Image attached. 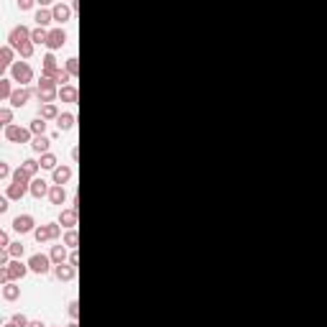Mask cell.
<instances>
[{
    "mask_svg": "<svg viewBox=\"0 0 327 327\" xmlns=\"http://www.w3.org/2000/svg\"><path fill=\"white\" fill-rule=\"evenodd\" d=\"M36 97L41 105H51L56 97H59V87L51 77H38L36 82Z\"/></svg>",
    "mask_w": 327,
    "mask_h": 327,
    "instance_id": "obj_1",
    "label": "cell"
},
{
    "mask_svg": "<svg viewBox=\"0 0 327 327\" xmlns=\"http://www.w3.org/2000/svg\"><path fill=\"white\" fill-rule=\"evenodd\" d=\"M33 238H36V243H49V241H59L61 238V225L59 223H43L33 230Z\"/></svg>",
    "mask_w": 327,
    "mask_h": 327,
    "instance_id": "obj_2",
    "label": "cell"
},
{
    "mask_svg": "<svg viewBox=\"0 0 327 327\" xmlns=\"http://www.w3.org/2000/svg\"><path fill=\"white\" fill-rule=\"evenodd\" d=\"M10 74H13V82H18L20 87H28L33 82V69L28 61H15L10 67Z\"/></svg>",
    "mask_w": 327,
    "mask_h": 327,
    "instance_id": "obj_3",
    "label": "cell"
},
{
    "mask_svg": "<svg viewBox=\"0 0 327 327\" xmlns=\"http://www.w3.org/2000/svg\"><path fill=\"white\" fill-rule=\"evenodd\" d=\"M3 136H5V141H10V143H31L33 141V133L28 128H20V125H8V128H3Z\"/></svg>",
    "mask_w": 327,
    "mask_h": 327,
    "instance_id": "obj_4",
    "label": "cell"
},
{
    "mask_svg": "<svg viewBox=\"0 0 327 327\" xmlns=\"http://www.w3.org/2000/svg\"><path fill=\"white\" fill-rule=\"evenodd\" d=\"M31 41V28L28 26H23V23H18V26H13L10 28V33H8V46H13L15 51L23 46V43H28Z\"/></svg>",
    "mask_w": 327,
    "mask_h": 327,
    "instance_id": "obj_5",
    "label": "cell"
},
{
    "mask_svg": "<svg viewBox=\"0 0 327 327\" xmlns=\"http://www.w3.org/2000/svg\"><path fill=\"white\" fill-rule=\"evenodd\" d=\"M28 269H31V274L43 276V274L54 271V264H51V258H49V256H43V253H33V256L28 258Z\"/></svg>",
    "mask_w": 327,
    "mask_h": 327,
    "instance_id": "obj_6",
    "label": "cell"
},
{
    "mask_svg": "<svg viewBox=\"0 0 327 327\" xmlns=\"http://www.w3.org/2000/svg\"><path fill=\"white\" fill-rule=\"evenodd\" d=\"M0 271H5L10 281H23V279L28 276L31 269H28V264H23L20 258H15V261H10V266H8V269H0Z\"/></svg>",
    "mask_w": 327,
    "mask_h": 327,
    "instance_id": "obj_7",
    "label": "cell"
},
{
    "mask_svg": "<svg viewBox=\"0 0 327 327\" xmlns=\"http://www.w3.org/2000/svg\"><path fill=\"white\" fill-rule=\"evenodd\" d=\"M38 225H36V220H33V215H18L15 220H13V230L18 233V235H26V233H33Z\"/></svg>",
    "mask_w": 327,
    "mask_h": 327,
    "instance_id": "obj_8",
    "label": "cell"
},
{
    "mask_svg": "<svg viewBox=\"0 0 327 327\" xmlns=\"http://www.w3.org/2000/svg\"><path fill=\"white\" fill-rule=\"evenodd\" d=\"M64 43H67V31H64L61 26H56V28H49V38H46V46H49V51H56V49H61Z\"/></svg>",
    "mask_w": 327,
    "mask_h": 327,
    "instance_id": "obj_9",
    "label": "cell"
},
{
    "mask_svg": "<svg viewBox=\"0 0 327 327\" xmlns=\"http://www.w3.org/2000/svg\"><path fill=\"white\" fill-rule=\"evenodd\" d=\"M36 95V90H31V87H15V92H13V97L8 100L13 107H23L31 97Z\"/></svg>",
    "mask_w": 327,
    "mask_h": 327,
    "instance_id": "obj_10",
    "label": "cell"
},
{
    "mask_svg": "<svg viewBox=\"0 0 327 327\" xmlns=\"http://www.w3.org/2000/svg\"><path fill=\"white\" fill-rule=\"evenodd\" d=\"M49 192H51V184H49L46 179L36 177V179L31 182V197H36V200H43V197H49Z\"/></svg>",
    "mask_w": 327,
    "mask_h": 327,
    "instance_id": "obj_11",
    "label": "cell"
},
{
    "mask_svg": "<svg viewBox=\"0 0 327 327\" xmlns=\"http://www.w3.org/2000/svg\"><path fill=\"white\" fill-rule=\"evenodd\" d=\"M59 69H61V67L56 64V56H54L51 51H49L46 56L41 59V77H54Z\"/></svg>",
    "mask_w": 327,
    "mask_h": 327,
    "instance_id": "obj_12",
    "label": "cell"
},
{
    "mask_svg": "<svg viewBox=\"0 0 327 327\" xmlns=\"http://www.w3.org/2000/svg\"><path fill=\"white\" fill-rule=\"evenodd\" d=\"M26 194H31V184H15V182H10L8 189H5V197L8 200H23Z\"/></svg>",
    "mask_w": 327,
    "mask_h": 327,
    "instance_id": "obj_13",
    "label": "cell"
},
{
    "mask_svg": "<svg viewBox=\"0 0 327 327\" xmlns=\"http://www.w3.org/2000/svg\"><path fill=\"white\" fill-rule=\"evenodd\" d=\"M72 166H67V164H61V166H56L54 171H51V179H54V184H59V187H64L69 179H72Z\"/></svg>",
    "mask_w": 327,
    "mask_h": 327,
    "instance_id": "obj_14",
    "label": "cell"
},
{
    "mask_svg": "<svg viewBox=\"0 0 327 327\" xmlns=\"http://www.w3.org/2000/svg\"><path fill=\"white\" fill-rule=\"evenodd\" d=\"M77 207H67V210H61V215H59V225L61 228H69V230H74L77 228Z\"/></svg>",
    "mask_w": 327,
    "mask_h": 327,
    "instance_id": "obj_15",
    "label": "cell"
},
{
    "mask_svg": "<svg viewBox=\"0 0 327 327\" xmlns=\"http://www.w3.org/2000/svg\"><path fill=\"white\" fill-rule=\"evenodd\" d=\"M51 13H54L56 23H67L74 10H72V5H67V3H56V5H51Z\"/></svg>",
    "mask_w": 327,
    "mask_h": 327,
    "instance_id": "obj_16",
    "label": "cell"
},
{
    "mask_svg": "<svg viewBox=\"0 0 327 327\" xmlns=\"http://www.w3.org/2000/svg\"><path fill=\"white\" fill-rule=\"evenodd\" d=\"M49 258H51V264L54 266H59V264H69V248L67 246H54L51 248V253H49Z\"/></svg>",
    "mask_w": 327,
    "mask_h": 327,
    "instance_id": "obj_17",
    "label": "cell"
},
{
    "mask_svg": "<svg viewBox=\"0 0 327 327\" xmlns=\"http://www.w3.org/2000/svg\"><path fill=\"white\" fill-rule=\"evenodd\" d=\"M31 151H36V154H51V138L49 136H33L31 141Z\"/></svg>",
    "mask_w": 327,
    "mask_h": 327,
    "instance_id": "obj_18",
    "label": "cell"
},
{
    "mask_svg": "<svg viewBox=\"0 0 327 327\" xmlns=\"http://www.w3.org/2000/svg\"><path fill=\"white\" fill-rule=\"evenodd\" d=\"M54 276L59 281H72V279H77V269L72 264H59V266H54Z\"/></svg>",
    "mask_w": 327,
    "mask_h": 327,
    "instance_id": "obj_19",
    "label": "cell"
},
{
    "mask_svg": "<svg viewBox=\"0 0 327 327\" xmlns=\"http://www.w3.org/2000/svg\"><path fill=\"white\" fill-rule=\"evenodd\" d=\"M33 20H36V26L49 28V26L54 23V13H51V8H38L36 15H33Z\"/></svg>",
    "mask_w": 327,
    "mask_h": 327,
    "instance_id": "obj_20",
    "label": "cell"
},
{
    "mask_svg": "<svg viewBox=\"0 0 327 327\" xmlns=\"http://www.w3.org/2000/svg\"><path fill=\"white\" fill-rule=\"evenodd\" d=\"M59 100H61V102H69V105H77V102H79V92H77V87H74V84L61 87V90H59Z\"/></svg>",
    "mask_w": 327,
    "mask_h": 327,
    "instance_id": "obj_21",
    "label": "cell"
},
{
    "mask_svg": "<svg viewBox=\"0 0 327 327\" xmlns=\"http://www.w3.org/2000/svg\"><path fill=\"white\" fill-rule=\"evenodd\" d=\"M0 294H3L5 302H18V299H20V287L15 284V281H10V284H3Z\"/></svg>",
    "mask_w": 327,
    "mask_h": 327,
    "instance_id": "obj_22",
    "label": "cell"
},
{
    "mask_svg": "<svg viewBox=\"0 0 327 327\" xmlns=\"http://www.w3.org/2000/svg\"><path fill=\"white\" fill-rule=\"evenodd\" d=\"M49 202L61 207L64 202H67V189H64V187H59V184H51V192H49Z\"/></svg>",
    "mask_w": 327,
    "mask_h": 327,
    "instance_id": "obj_23",
    "label": "cell"
},
{
    "mask_svg": "<svg viewBox=\"0 0 327 327\" xmlns=\"http://www.w3.org/2000/svg\"><path fill=\"white\" fill-rule=\"evenodd\" d=\"M61 113H59V107H56V102H51V105H41L38 107V118H43V120H56Z\"/></svg>",
    "mask_w": 327,
    "mask_h": 327,
    "instance_id": "obj_24",
    "label": "cell"
},
{
    "mask_svg": "<svg viewBox=\"0 0 327 327\" xmlns=\"http://www.w3.org/2000/svg\"><path fill=\"white\" fill-rule=\"evenodd\" d=\"M13 56H15V49L5 43V46L0 49V67H5V69H8V67H13V64H15V61H13Z\"/></svg>",
    "mask_w": 327,
    "mask_h": 327,
    "instance_id": "obj_25",
    "label": "cell"
},
{
    "mask_svg": "<svg viewBox=\"0 0 327 327\" xmlns=\"http://www.w3.org/2000/svg\"><path fill=\"white\" fill-rule=\"evenodd\" d=\"M74 123H77V118H74V113H61V115L56 118V125H59V133H61V130H72V128H74Z\"/></svg>",
    "mask_w": 327,
    "mask_h": 327,
    "instance_id": "obj_26",
    "label": "cell"
},
{
    "mask_svg": "<svg viewBox=\"0 0 327 327\" xmlns=\"http://www.w3.org/2000/svg\"><path fill=\"white\" fill-rule=\"evenodd\" d=\"M46 120H43V118H33L31 123H28V130H31V133L33 136H46Z\"/></svg>",
    "mask_w": 327,
    "mask_h": 327,
    "instance_id": "obj_27",
    "label": "cell"
},
{
    "mask_svg": "<svg viewBox=\"0 0 327 327\" xmlns=\"http://www.w3.org/2000/svg\"><path fill=\"white\" fill-rule=\"evenodd\" d=\"M13 92H15L13 79L3 77V79H0V97H3V100H10V97H13Z\"/></svg>",
    "mask_w": 327,
    "mask_h": 327,
    "instance_id": "obj_28",
    "label": "cell"
},
{
    "mask_svg": "<svg viewBox=\"0 0 327 327\" xmlns=\"http://www.w3.org/2000/svg\"><path fill=\"white\" fill-rule=\"evenodd\" d=\"M64 246H67L69 251H77V246H79V235H77V228L74 230H67L64 233V241H61Z\"/></svg>",
    "mask_w": 327,
    "mask_h": 327,
    "instance_id": "obj_29",
    "label": "cell"
},
{
    "mask_svg": "<svg viewBox=\"0 0 327 327\" xmlns=\"http://www.w3.org/2000/svg\"><path fill=\"white\" fill-rule=\"evenodd\" d=\"M38 164H41V169L54 171V169L59 166V159H56V154H43V156L38 159Z\"/></svg>",
    "mask_w": 327,
    "mask_h": 327,
    "instance_id": "obj_30",
    "label": "cell"
},
{
    "mask_svg": "<svg viewBox=\"0 0 327 327\" xmlns=\"http://www.w3.org/2000/svg\"><path fill=\"white\" fill-rule=\"evenodd\" d=\"M46 38H49V28H41V26H36V28H31V41L36 43H46Z\"/></svg>",
    "mask_w": 327,
    "mask_h": 327,
    "instance_id": "obj_31",
    "label": "cell"
},
{
    "mask_svg": "<svg viewBox=\"0 0 327 327\" xmlns=\"http://www.w3.org/2000/svg\"><path fill=\"white\" fill-rule=\"evenodd\" d=\"M20 169H23V171L28 174V177H31V179H36V174H38V169H41V164H38L36 159H26L23 164H20Z\"/></svg>",
    "mask_w": 327,
    "mask_h": 327,
    "instance_id": "obj_32",
    "label": "cell"
},
{
    "mask_svg": "<svg viewBox=\"0 0 327 327\" xmlns=\"http://www.w3.org/2000/svg\"><path fill=\"white\" fill-rule=\"evenodd\" d=\"M51 79L56 82V87H59V90H61V87H67V84H72V74H69L67 69H59V72H56Z\"/></svg>",
    "mask_w": 327,
    "mask_h": 327,
    "instance_id": "obj_33",
    "label": "cell"
},
{
    "mask_svg": "<svg viewBox=\"0 0 327 327\" xmlns=\"http://www.w3.org/2000/svg\"><path fill=\"white\" fill-rule=\"evenodd\" d=\"M10 179H13L15 184H31V182H33V179H31V177H28V174H26L23 169H20V166L13 171V177H10Z\"/></svg>",
    "mask_w": 327,
    "mask_h": 327,
    "instance_id": "obj_34",
    "label": "cell"
},
{
    "mask_svg": "<svg viewBox=\"0 0 327 327\" xmlns=\"http://www.w3.org/2000/svg\"><path fill=\"white\" fill-rule=\"evenodd\" d=\"M64 69H67L72 77H77V74H79V59H77V56H69L67 64H64Z\"/></svg>",
    "mask_w": 327,
    "mask_h": 327,
    "instance_id": "obj_35",
    "label": "cell"
},
{
    "mask_svg": "<svg viewBox=\"0 0 327 327\" xmlns=\"http://www.w3.org/2000/svg\"><path fill=\"white\" fill-rule=\"evenodd\" d=\"M0 123H3L5 128L13 125V107H0Z\"/></svg>",
    "mask_w": 327,
    "mask_h": 327,
    "instance_id": "obj_36",
    "label": "cell"
},
{
    "mask_svg": "<svg viewBox=\"0 0 327 327\" xmlns=\"http://www.w3.org/2000/svg\"><path fill=\"white\" fill-rule=\"evenodd\" d=\"M8 251H10V256H13V258H23V253H26V246L18 241V243H10V248H8Z\"/></svg>",
    "mask_w": 327,
    "mask_h": 327,
    "instance_id": "obj_37",
    "label": "cell"
},
{
    "mask_svg": "<svg viewBox=\"0 0 327 327\" xmlns=\"http://www.w3.org/2000/svg\"><path fill=\"white\" fill-rule=\"evenodd\" d=\"M67 312H69V317H72V320H77V317H79V302H77V299H72V302L67 304Z\"/></svg>",
    "mask_w": 327,
    "mask_h": 327,
    "instance_id": "obj_38",
    "label": "cell"
},
{
    "mask_svg": "<svg viewBox=\"0 0 327 327\" xmlns=\"http://www.w3.org/2000/svg\"><path fill=\"white\" fill-rule=\"evenodd\" d=\"M10 320H13V322H15L18 327H28V322H31V320H28L26 315H20V312H15V315H13Z\"/></svg>",
    "mask_w": 327,
    "mask_h": 327,
    "instance_id": "obj_39",
    "label": "cell"
},
{
    "mask_svg": "<svg viewBox=\"0 0 327 327\" xmlns=\"http://www.w3.org/2000/svg\"><path fill=\"white\" fill-rule=\"evenodd\" d=\"M10 248V235H8V230H3L0 233V251H8Z\"/></svg>",
    "mask_w": 327,
    "mask_h": 327,
    "instance_id": "obj_40",
    "label": "cell"
},
{
    "mask_svg": "<svg viewBox=\"0 0 327 327\" xmlns=\"http://www.w3.org/2000/svg\"><path fill=\"white\" fill-rule=\"evenodd\" d=\"M8 177H13V171H10L8 161H0V179H8Z\"/></svg>",
    "mask_w": 327,
    "mask_h": 327,
    "instance_id": "obj_41",
    "label": "cell"
},
{
    "mask_svg": "<svg viewBox=\"0 0 327 327\" xmlns=\"http://www.w3.org/2000/svg\"><path fill=\"white\" fill-rule=\"evenodd\" d=\"M18 8L20 10H31L33 8V0H18Z\"/></svg>",
    "mask_w": 327,
    "mask_h": 327,
    "instance_id": "obj_42",
    "label": "cell"
},
{
    "mask_svg": "<svg viewBox=\"0 0 327 327\" xmlns=\"http://www.w3.org/2000/svg\"><path fill=\"white\" fill-rule=\"evenodd\" d=\"M69 264H72L74 269L79 266V253H77V251H72V253H69Z\"/></svg>",
    "mask_w": 327,
    "mask_h": 327,
    "instance_id": "obj_43",
    "label": "cell"
},
{
    "mask_svg": "<svg viewBox=\"0 0 327 327\" xmlns=\"http://www.w3.org/2000/svg\"><path fill=\"white\" fill-rule=\"evenodd\" d=\"M8 202H10L8 197H3V200H0V212H3V215H5V212H8V207H10Z\"/></svg>",
    "mask_w": 327,
    "mask_h": 327,
    "instance_id": "obj_44",
    "label": "cell"
},
{
    "mask_svg": "<svg viewBox=\"0 0 327 327\" xmlns=\"http://www.w3.org/2000/svg\"><path fill=\"white\" fill-rule=\"evenodd\" d=\"M28 327H46V325H43L41 320H31V322H28Z\"/></svg>",
    "mask_w": 327,
    "mask_h": 327,
    "instance_id": "obj_45",
    "label": "cell"
},
{
    "mask_svg": "<svg viewBox=\"0 0 327 327\" xmlns=\"http://www.w3.org/2000/svg\"><path fill=\"white\" fill-rule=\"evenodd\" d=\"M77 159H79V151H77V146H74V148H72V161L77 164Z\"/></svg>",
    "mask_w": 327,
    "mask_h": 327,
    "instance_id": "obj_46",
    "label": "cell"
},
{
    "mask_svg": "<svg viewBox=\"0 0 327 327\" xmlns=\"http://www.w3.org/2000/svg\"><path fill=\"white\" fill-rule=\"evenodd\" d=\"M3 327H18V325H15L13 320H5V322H3Z\"/></svg>",
    "mask_w": 327,
    "mask_h": 327,
    "instance_id": "obj_47",
    "label": "cell"
},
{
    "mask_svg": "<svg viewBox=\"0 0 327 327\" xmlns=\"http://www.w3.org/2000/svg\"><path fill=\"white\" fill-rule=\"evenodd\" d=\"M67 327H79V325H77V320H72V322H69Z\"/></svg>",
    "mask_w": 327,
    "mask_h": 327,
    "instance_id": "obj_48",
    "label": "cell"
}]
</instances>
